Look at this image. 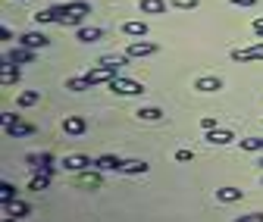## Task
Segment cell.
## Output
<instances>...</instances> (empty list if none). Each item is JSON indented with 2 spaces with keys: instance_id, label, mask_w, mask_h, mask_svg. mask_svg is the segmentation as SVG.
<instances>
[{
  "instance_id": "cell-29",
  "label": "cell",
  "mask_w": 263,
  "mask_h": 222,
  "mask_svg": "<svg viewBox=\"0 0 263 222\" xmlns=\"http://www.w3.org/2000/svg\"><path fill=\"white\" fill-rule=\"evenodd\" d=\"M66 91H91V85L85 82V75L82 78H66Z\"/></svg>"
},
{
  "instance_id": "cell-28",
  "label": "cell",
  "mask_w": 263,
  "mask_h": 222,
  "mask_svg": "<svg viewBox=\"0 0 263 222\" xmlns=\"http://www.w3.org/2000/svg\"><path fill=\"white\" fill-rule=\"evenodd\" d=\"M0 200H4V204H13V200H16V188H13L10 181L0 185Z\"/></svg>"
},
{
  "instance_id": "cell-18",
  "label": "cell",
  "mask_w": 263,
  "mask_h": 222,
  "mask_svg": "<svg viewBox=\"0 0 263 222\" xmlns=\"http://www.w3.org/2000/svg\"><path fill=\"white\" fill-rule=\"evenodd\" d=\"M166 0H141V4H138V10L144 13V16H163V13H166Z\"/></svg>"
},
{
  "instance_id": "cell-32",
  "label": "cell",
  "mask_w": 263,
  "mask_h": 222,
  "mask_svg": "<svg viewBox=\"0 0 263 222\" xmlns=\"http://www.w3.org/2000/svg\"><path fill=\"white\" fill-rule=\"evenodd\" d=\"M201 129H204V132H213V129H219V125H216V116H204V119H201Z\"/></svg>"
},
{
  "instance_id": "cell-24",
  "label": "cell",
  "mask_w": 263,
  "mask_h": 222,
  "mask_svg": "<svg viewBox=\"0 0 263 222\" xmlns=\"http://www.w3.org/2000/svg\"><path fill=\"white\" fill-rule=\"evenodd\" d=\"M0 82H4V88L16 85V82H19V69H16V66H10V63H4V75H0Z\"/></svg>"
},
{
  "instance_id": "cell-7",
  "label": "cell",
  "mask_w": 263,
  "mask_h": 222,
  "mask_svg": "<svg viewBox=\"0 0 263 222\" xmlns=\"http://www.w3.org/2000/svg\"><path fill=\"white\" fill-rule=\"evenodd\" d=\"M160 47L154 44V41H132L128 47H125V56L128 59H138V56H154Z\"/></svg>"
},
{
  "instance_id": "cell-10",
  "label": "cell",
  "mask_w": 263,
  "mask_h": 222,
  "mask_svg": "<svg viewBox=\"0 0 263 222\" xmlns=\"http://www.w3.org/2000/svg\"><path fill=\"white\" fill-rule=\"evenodd\" d=\"M63 166L69 169V172H85V169L94 166V160H91V156H85V153H69V156L63 160Z\"/></svg>"
},
{
  "instance_id": "cell-13",
  "label": "cell",
  "mask_w": 263,
  "mask_h": 222,
  "mask_svg": "<svg viewBox=\"0 0 263 222\" xmlns=\"http://www.w3.org/2000/svg\"><path fill=\"white\" fill-rule=\"evenodd\" d=\"M194 91H201V94H213V91H222V78L219 75H201L194 82Z\"/></svg>"
},
{
  "instance_id": "cell-2",
  "label": "cell",
  "mask_w": 263,
  "mask_h": 222,
  "mask_svg": "<svg viewBox=\"0 0 263 222\" xmlns=\"http://www.w3.org/2000/svg\"><path fill=\"white\" fill-rule=\"evenodd\" d=\"M113 78H119V66H104V63H97L94 69L85 72V82L94 88V85H110Z\"/></svg>"
},
{
  "instance_id": "cell-34",
  "label": "cell",
  "mask_w": 263,
  "mask_h": 222,
  "mask_svg": "<svg viewBox=\"0 0 263 222\" xmlns=\"http://www.w3.org/2000/svg\"><path fill=\"white\" fill-rule=\"evenodd\" d=\"M191 160H194L191 150H179V153H176V163H191Z\"/></svg>"
},
{
  "instance_id": "cell-22",
  "label": "cell",
  "mask_w": 263,
  "mask_h": 222,
  "mask_svg": "<svg viewBox=\"0 0 263 222\" xmlns=\"http://www.w3.org/2000/svg\"><path fill=\"white\" fill-rule=\"evenodd\" d=\"M122 172H128V175H144V172H147V163H144V160H125Z\"/></svg>"
},
{
  "instance_id": "cell-9",
  "label": "cell",
  "mask_w": 263,
  "mask_h": 222,
  "mask_svg": "<svg viewBox=\"0 0 263 222\" xmlns=\"http://www.w3.org/2000/svg\"><path fill=\"white\" fill-rule=\"evenodd\" d=\"M232 59H235V63H254V59H263V41H260V44H251V47H238V50H232Z\"/></svg>"
},
{
  "instance_id": "cell-35",
  "label": "cell",
  "mask_w": 263,
  "mask_h": 222,
  "mask_svg": "<svg viewBox=\"0 0 263 222\" xmlns=\"http://www.w3.org/2000/svg\"><path fill=\"white\" fill-rule=\"evenodd\" d=\"M254 35L263 41V16H260V19H254Z\"/></svg>"
},
{
  "instance_id": "cell-14",
  "label": "cell",
  "mask_w": 263,
  "mask_h": 222,
  "mask_svg": "<svg viewBox=\"0 0 263 222\" xmlns=\"http://www.w3.org/2000/svg\"><path fill=\"white\" fill-rule=\"evenodd\" d=\"M63 132H66V135H85V132H88L85 116H66V119H63Z\"/></svg>"
},
{
  "instance_id": "cell-37",
  "label": "cell",
  "mask_w": 263,
  "mask_h": 222,
  "mask_svg": "<svg viewBox=\"0 0 263 222\" xmlns=\"http://www.w3.org/2000/svg\"><path fill=\"white\" fill-rule=\"evenodd\" d=\"M4 222H16V219H13V216H7V219H4Z\"/></svg>"
},
{
  "instance_id": "cell-11",
  "label": "cell",
  "mask_w": 263,
  "mask_h": 222,
  "mask_svg": "<svg viewBox=\"0 0 263 222\" xmlns=\"http://www.w3.org/2000/svg\"><path fill=\"white\" fill-rule=\"evenodd\" d=\"M122 166H125V160H119L113 153H104L94 160V169H101V172H122Z\"/></svg>"
},
{
  "instance_id": "cell-38",
  "label": "cell",
  "mask_w": 263,
  "mask_h": 222,
  "mask_svg": "<svg viewBox=\"0 0 263 222\" xmlns=\"http://www.w3.org/2000/svg\"><path fill=\"white\" fill-rule=\"evenodd\" d=\"M260 166H263V163H260Z\"/></svg>"
},
{
  "instance_id": "cell-33",
  "label": "cell",
  "mask_w": 263,
  "mask_h": 222,
  "mask_svg": "<svg viewBox=\"0 0 263 222\" xmlns=\"http://www.w3.org/2000/svg\"><path fill=\"white\" fill-rule=\"evenodd\" d=\"M235 222H263V213H245V216H235Z\"/></svg>"
},
{
  "instance_id": "cell-23",
  "label": "cell",
  "mask_w": 263,
  "mask_h": 222,
  "mask_svg": "<svg viewBox=\"0 0 263 222\" xmlns=\"http://www.w3.org/2000/svg\"><path fill=\"white\" fill-rule=\"evenodd\" d=\"M47 185H50V172H38L35 178H31L28 191H47Z\"/></svg>"
},
{
  "instance_id": "cell-20",
  "label": "cell",
  "mask_w": 263,
  "mask_h": 222,
  "mask_svg": "<svg viewBox=\"0 0 263 222\" xmlns=\"http://www.w3.org/2000/svg\"><path fill=\"white\" fill-rule=\"evenodd\" d=\"M135 116H138L141 122H160V119H163V116H166V113H163L160 107H141V110H138Z\"/></svg>"
},
{
  "instance_id": "cell-15",
  "label": "cell",
  "mask_w": 263,
  "mask_h": 222,
  "mask_svg": "<svg viewBox=\"0 0 263 222\" xmlns=\"http://www.w3.org/2000/svg\"><path fill=\"white\" fill-rule=\"evenodd\" d=\"M25 163L35 169V172H50L53 156H50V153H28V156H25Z\"/></svg>"
},
{
  "instance_id": "cell-17",
  "label": "cell",
  "mask_w": 263,
  "mask_h": 222,
  "mask_svg": "<svg viewBox=\"0 0 263 222\" xmlns=\"http://www.w3.org/2000/svg\"><path fill=\"white\" fill-rule=\"evenodd\" d=\"M241 197H245L241 188H232V185L216 188V200H219V204H235V200H241Z\"/></svg>"
},
{
  "instance_id": "cell-5",
  "label": "cell",
  "mask_w": 263,
  "mask_h": 222,
  "mask_svg": "<svg viewBox=\"0 0 263 222\" xmlns=\"http://www.w3.org/2000/svg\"><path fill=\"white\" fill-rule=\"evenodd\" d=\"M35 53L38 50H28V47H13V50H7V56H4V63H10V66H28V63H35Z\"/></svg>"
},
{
  "instance_id": "cell-1",
  "label": "cell",
  "mask_w": 263,
  "mask_h": 222,
  "mask_svg": "<svg viewBox=\"0 0 263 222\" xmlns=\"http://www.w3.org/2000/svg\"><path fill=\"white\" fill-rule=\"evenodd\" d=\"M57 10V22L66 28V25H76V28H82V19L91 13V4L88 0H72V4H60V7H53Z\"/></svg>"
},
{
  "instance_id": "cell-31",
  "label": "cell",
  "mask_w": 263,
  "mask_h": 222,
  "mask_svg": "<svg viewBox=\"0 0 263 222\" xmlns=\"http://www.w3.org/2000/svg\"><path fill=\"white\" fill-rule=\"evenodd\" d=\"M170 7H176V10H197V0H170Z\"/></svg>"
},
{
  "instance_id": "cell-21",
  "label": "cell",
  "mask_w": 263,
  "mask_h": 222,
  "mask_svg": "<svg viewBox=\"0 0 263 222\" xmlns=\"http://www.w3.org/2000/svg\"><path fill=\"white\" fill-rule=\"evenodd\" d=\"M4 216H16V219H22V216H28V204H25V200L4 204Z\"/></svg>"
},
{
  "instance_id": "cell-36",
  "label": "cell",
  "mask_w": 263,
  "mask_h": 222,
  "mask_svg": "<svg viewBox=\"0 0 263 222\" xmlns=\"http://www.w3.org/2000/svg\"><path fill=\"white\" fill-rule=\"evenodd\" d=\"M229 4H232V7H254L257 0H229Z\"/></svg>"
},
{
  "instance_id": "cell-4",
  "label": "cell",
  "mask_w": 263,
  "mask_h": 222,
  "mask_svg": "<svg viewBox=\"0 0 263 222\" xmlns=\"http://www.w3.org/2000/svg\"><path fill=\"white\" fill-rule=\"evenodd\" d=\"M113 94H119V97H135V94H144V85L141 82H132V78H113L110 85H107Z\"/></svg>"
},
{
  "instance_id": "cell-12",
  "label": "cell",
  "mask_w": 263,
  "mask_h": 222,
  "mask_svg": "<svg viewBox=\"0 0 263 222\" xmlns=\"http://www.w3.org/2000/svg\"><path fill=\"white\" fill-rule=\"evenodd\" d=\"M101 38H104V28H97V25H82L76 31V41H82V44H97Z\"/></svg>"
},
{
  "instance_id": "cell-30",
  "label": "cell",
  "mask_w": 263,
  "mask_h": 222,
  "mask_svg": "<svg viewBox=\"0 0 263 222\" xmlns=\"http://www.w3.org/2000/svg\"><path fill=\"white\" fill-rule=\"evenodd\" d=\"M241 144V150H263V138H245V141H238Z\"/></svg>"
},
{
  "instance_id": "cell-27",
  "label": "cell",
  "mask_w": 263,
  "mask_h": 222,
  "mask_svg": "<svg viewBox=\"0 0 263 222\" xmlns=\"http://www.w3.org/2000/svg\"><path fill=\"white\" fill-rule=\"evenodd\" d=\"M31 19H35L38 25H47V22H57V10L50 7V10H38L35 16H31Z\"/></svg>"
},
{
  "instance_id": "cell-25",
  "label": "cell",
  "mask_w": 263,
  "mask_h": 222,
  "mask_svg": "<svg viewBox=\"0 0 263 222\" xmlns=\"http://www.w3.org/2000/svg\"><path fill=\"white\" fill-rule=\"evenodd\" d=\"M101 63H104V66H128V56L125 53H107V56H101Z\"/></svg>"
},
{
  "instance_id": "cell-19",
  "label": "cell",
  "mask_w": 263,
  "mask_h": 222,
  "mask_svg": "<svg viewBox=\"0 0 263 222\" xmlns=\"http://www.w3.org/2000/svg\"><path fill=\"white\" fill-rule=\"evenodd\" d=\"M207 141L222 147V144H232V141H235V135L229 132V129H213V132H207Z\"/></svg>"
},
{
  "instance_id": "cell-8",
  "label": "cell",
  "mask_w": 263,
  "mask_h": 222,
  "mask_svg": "<svg viewBox=\"0 0 263 222\" xmlns=\"http://www.w3.org/2000/svg\"><path fill=\"white\" fill-rule=\"evenodd\" d=\"M19 44L28 47V50H44V47L50 44V38L44 35V31H25V35L19 38Z\"/></svg>"
},
{
  "instance_id": "cell-26",
  "label": "cell",
  "mask_w": 263,
  "mask_h": 222,
  "mask_svg": "<svg viewBox=\"0 0 263 222\" xmlns=\"http://www.w3.org/2000/svg\"><path fill=\"white\" fill-rule=\"evenodd\" d=\"M38 100H41V94H38V91H22L16 104H19V107H35Z\"/></svg>"
},
{
  "instance_id": "cell-3",
  "label": "cell",
  "mask_w": 263,
  "mask_h": 222,
  "mask_svg": "<svg viewBox=\"0 0 263 222\" xmlns=\"http://www.w3.org/2000/svg\"><path fill=\"white\" fill-rule=\"evenodd\" d=\"M4 132H7L10 138H28V135H35V125L22 122V119L13 116V113H4Z\"/></svg>"
},
{
  "instance_id": "cell-6",
  "label": "cell",
  "mask_w": 263,
  "mask_h": 222,
  "mask_svg": "<svg viewBox=\"0 0 263 222\" xmlns=\"http://www.w3.org/2000/svg\"><path fill=\"white\" fill-rule=\"evenodd\" d=\"M104 185V178H101V169H85V172H79V178H76V188H88V191H97V188Z\"/></svg>"
},
{
  "instance_id": "cell-16",
  "label": "cell",
  "mask_w": 263,
  "mask_h": 222,
  "mask_svg": "<svg viewBox=\"0 0 263 222\" xmlns=\"http://www.w3.org/2000/svg\"><path fill=\"white\" fill-rule=\"evenodd\" d=\"M122 35H125V38H144V35H147V22H141V19L122 22Z\"/></svg>"
}]
</instances>
